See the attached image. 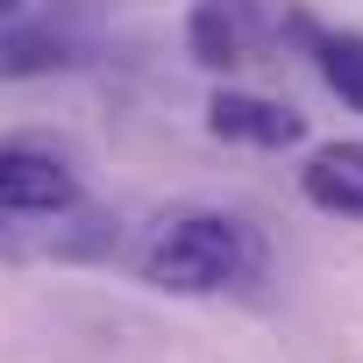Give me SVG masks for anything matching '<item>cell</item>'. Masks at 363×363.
Returning <instances> with one entry per match:
<instances>
[{"instance_id":"cell-6","label":"cell","mask_w":363,"mask_h":363,"mask_svg":"<svg viewBox=\"0 0 363 363\" xmlns=\"http://www.w3.org/2000/svg\"><path fill=\"white\" fill-rule=\"evenodd\" d=\"M72 72V43L43 22H0V79H50Z\"/></svg>"},{"instance_id":"cell-8","label":"cell","mask_w":363,"mask_h":363,"mask_svg":"<svg viewBox=\"0 0 363 363\" xmlns=\"http://www.w3.org/2000/svg\"><path fill=\"white\" fill-rule=\"evenodd\" d=\"M22 15V0H0V22H15Z\"/></svg>"},{"instance_id":"cell-4","label":"cell","mask_w":363,"mask_h":363,"mask_svg":"<svg viewBox=\"0 0 363 363\" xmlns=\"http://www.w3.org/2000/svg\"><path fill=\"white\" fill-rule=\"evenodd\" d=\"M72 200H79V178L57 157L0 143V214H65Z\"/></svg>"},{"instance_id":"cell-5","label":"cell","mask_w":363,"mask_h":363,"mask_svg":"<svg viewBox=\"0 0 363 363\" xmlns=\"http://www.w3.org/2000/svg\"><path fill=\"white\" fill-rule=\"evenodd\" d=\"M299 193L320 207V214H342V221H363V143H320L299 171Z\"/></svg>"},{"instance_id":"cell-7","label":"cell","mask_w":363,"mask_h":363,"mask_svg":"<svg viewBox=\"0 0 363 363\" xmlns=\"http://www.w3.org/2000/svg\"><path fill=\"white\" fill-rule=\"evenodd\" d=\"M313 65H320L328 93H335L342 107L363 114V36H356V29H328V36H313Z\"/></svg>"},{"instance_id":"cell-3","label":"cell","mask_w":363,"mask_h":363,"mask_svg":"<svg viewBox=\"0 0 363 363\" xmlns=\"http://www.w3.org/2000/svg\"><path fill=\"white\" fill-rule=\"evenodd\" d=\"M207 128L221 143H257V150H285L306 135V114L285 107V100H264V93H235V86H214L207 100Z\"/></svg>"},{"instance_id":"cell-1","label":"cell","mask_w":363,"mask_h":363,"mask_svg":"<svg viewBox=\"0 0 363 363\" xmlns=\"http://www.w3.org/2000/svg\"><path fill=\"white\" fill-rule=\"evenodd\" d=\"M135 271H143V285H157L171 299H214L228 285H250L264 271V250L228 214H171L150 235V250L135 257Z\"/></svg>"},{"instance_id":"cell-2","label":"cell","mask_w":363,"mask_h":363,"mask_svg":"<svg viewBox=\"0 0 363 363\" xmlns=\"http://www.w3.org/2000/svg\"><path fill=\"white\" fill-rule=\"evenodd\" d=\"M271 36V8L264 0H193L186 8V50L207 72H235L264 50Z\"/></svg>"}]
</instances>
